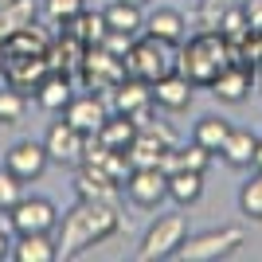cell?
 Wrapping results in <instances>:
<instances>
[{
	"mask_svg": "<svg viewBox=\"0 0 262 262\" xmlns=\"http://www.w3.org/2000/svg\"><path fill=\"white\" fill-rule=\"evenodd\" d=\"M121 227V215H118V204H106V200H78L75 208L63 215L59 223V258H75V254L90 251L106 243L110 235H118Z\"/></svg>",
	"mask_w": 262,
	"mask_h": 262,
	"instance_id": "1",
	"label": "cell"
},
{
	"mask_svg": "<svg viewBox=\"0 0 262 262\" xmlns=\"http://www.w3.org/2000/svg\"><path fill=\"white\" fill-rule=\"evenodd\" d=\"M243 55L235 43H227V35L215 32V28H208V32L192 35L184 47H180V59H176V67H180V75L192 82V86H211L215 82V75L223 71L227 63H235Z\"/></svg>",
	"mask_w": 262,
	"mask_h": 262,
	"instance_id": "2",
	"label": "cell"
},
{
	"mask_svg": "<svg viewBox=\"0 0 262 262\" xmlns=\"http://www.w3.org/2000/svg\"><path fill=\"white\" fill-rule=\"evenodd\" d=\"M188 239V215L180 211H168V215H157L145 231L141 247H137V258L141 262H157V258H176V251L184 247Z\"/></svg>",
	"mask_w": 262,
	"mask_h": 262,
	"instance_id": "3",
	"label": "cell"
},
{
	"mask_svg": "<svg viewBox=\"0 0 262 262\" xmlns=\"http://www.w3.org/2000/svg\"><path fill=\"white\" fill-rule=\"evenodd\" d=\"M243 227H215V231H204V235H188L184 247L176 251L180 262H219V258H231V254L243 247Z\"/></svg>",
	"mask_w": 262,
	"mask_h": 262,
	"instance_id": "4",
	"label": "cell"
},
{
	"mask_svg": "<svg viewBox=\"0 0 262 262\" xmlns=\"http://www.w3.org/2000/svg\"><path fill=\"white\" fill-rule=\"evenodd\" d=\"M4 223L12 235H32V231H55L59 227V208L47 196H20L4 211Z\"/></svg>",
	"mask_w": 262,
	"mask_h": 262,
	"instance_id": "5",
	"label": "cell"
},
{
	"mask_svg": "<svg viewBox=\"0 0 262 262\" xmlns=\"http://www.w3.org/2000/svg\"><path fill=\"white\" fill-rule=\"evenodd\" d=\"M125 71L133 78H145V82H157L161 75L176 71V59L168 55V43L153 39V35H145L141 43H129L125 47Z\"/></svg>",
	"mask_w": 262,
	"mask_h": 262,
	"instance_id": "6",
	"label": "cell"
},
{
	"mask_svg": "<svg viewBox=\"0 0 262 262\" xmlns=\"http://www.w3.org/2000/svg\"><path fill=\"white\" fill-rule=\"evenodd\" d=\"M121 192L129 196V204L153 211L168 200V172H164V168H133V172L125 176Z\"/></svg>",
	"mask_w": 262,
	"mask_h": 262,
	"instance_id": "7",
	"label": "cell"
},
{
	"mask_svg": "<svg viewBox=\"0 0 262 262\" xmlns=\"http://www.w3.org/2000/svg\"><path fill=\"white\" fill-rule=\"evenodd\" d=\"M47 164H51V157H47L43 141H16L8 153H4V168H8L20 184H35V180L47 172Z\"/></svg>",
	"mask_w": 262,
	"mask_h": 262,
	"instance_id": "8",
	"label": "cell"
},
{
	"mask_svg": "<svg viewBox=\"0 0 262 262\" xmlns=\"http://www.w3.org/2000/svg\"><path fill=\"white\" fill-rule=\"evenodd\" d=\"M82 145L86 133H78L71 121H51L43 133V149L55 164H82Z\"/></svg>",
	"mask_w": 262,
	"mask_h": 262,
	"instance_id": "9",
	"label": "cell"
},
{
	"mask_svg": "<svg viewBox=\"0 0 262 262\" xmlns=\"http://www.w3.org/2000/svg\"><path fill=\"white\" fill-rule=\"evenodd\" d=\"M251 86H254V67H247V63H227L223 71L215 75V82H211V94H215L223 106H239V102H247V94H251Z\"/></svg>",
	"mask_w": 262,
	"mask_h": 262,
	"instance_id": "10",
	"label": "cell"
},
{
	"mask_svg": "<svg viewBox=\"0 0 262 262\" xmlns=\"http://www.w3.org/2000/svg\"><path fill=\"white\" fill-rule=\"evenodd\" d=\"M149 86H153V106L164 110V114H184L192 106V90H196L180 71H168V75H161Z\"/></svg>",
	"mask_w": 262,
	"mask_h": 262,
	"instance_id": "11",
	"label": "cell"
},
{
	"mask_svg": "<svg viewBox=\"0 0 262 262\" xmlns=\"http://www.w3.org/2000/svg\"><path fill=\"white\" fill-rule=\"evenodd\" d=\"M75 192H78V200H106V204H118L121 184L106 172V168H98V164H82L78 176H75Z\"/></svg>",
	"mask_w": 262,
	"mask_h": 262,
	"instance_id": "12",
	"label": "cell"
},
{
	"mask_svg": "<svg viewBox=\"0 0 262 262\" xmlns=\"http://www.w3.org/2000/svg\"><path fill=\"white\" fill-rule=\"evenodd\" d=\"M110 118V110H106V102L98 98V94H82V98H71L67 102V110H63V121H71L78 133H98L102 129V121Z\"/></svg>",
	"mask_w": 262,
	"mask_h": 262,
	"instance_id": "13",
	"label": "cell"
},
{
	"mask_svg": "<svg viewBox=\"0 0 262 262\" xmlns=\"http://www.w3.org/2000/svg\"><path fill=\"white\" fill-rule=\"evenodd\" d=\"M114 106L118 114H129L133 121H145L149 110H153V86L145 78H129V82H118L114 90Z\"/></svg>",
	"mask_w": 262,
	"mask_h": 262,
	"instance_id": "14",
	"label": "cell"
},
{
	"mask_svg": "<svg viewBox=\"0 0 262 262\" xmlns=\"http://www.w3.org/2000/svg\"><path fill=\"white\" fill-rule=\"evenodd\" d=\"M12 262H55L59 258V243L51 239V231H32V235H16L8 251Z\"/></svg>",
	"mask_w": 262,
	"mask_h": 262,
	"instance_id": "15",
	"label": "cell"
},
{
	"mask_svg": "<svg viewBox=\"0 0 262 262\" xmlns=\"http://www.w3.org/2000/svg\"><path fill=\"white\" fill-rule=\"evenodd\" d=\"M145 35H153L161 43L176 47V43H184V35H188V20L176 8H157V12L145 16Z\"/></svg>",
	"mask_w": 262,
	"mask_h": 262,
	"instance_id": "16",
	"label": "cell"
},
{
	"mask_svg": "<svg viewBox=\"0 0 262 262\" xmlns=\"http://www.w3.org/2000/svg\"><path fill=\"white\" fill-rule=\"evenodd\" d=\"M254 153H258V133L235 129V125H231V133H227V141H223V149H219V157H223L231 168H254Z\"/></svg>",
	"mask_w": 262,
	"mask_h": 262,
	"instance_id": "17",
	"label": "cell"
},
{
	"mask_svg": "<svg viewBox=\"0 0 262 262\" xmlns=\"http://www.w3.org/2000/svg\"><path fill=\"white\" fill-rule=\"evenodd\" d=\"M102 20H106V32L114 35H125V39H133V35L145 28V16H141V4H129V0H114L106 12H102Z\"/></svg>",
	"mask_w": 262,
	"mask_h": 262,
	"instance_id": "18",
	"label": "cell"
},
{
	"mask_svg": "<svg viewBox=\"0 0 262 262\" xmlns=\"http://www.w3.org/2000/svg\"><path fill=\"white\" fill-rule=\"evenodd\" d=\"M35 16H39V4L35 0H12L0 8V47L8 43L12 35H20L24 28H32Z\"/></svg>",
	"mask_w": 262,
	"mask_h": 262,
	"instance_id": "19",
	"label": "cell"
},
{
	"mask_svg": "<svg viewBox=\"0 0 262 262\" xmlns=\"http://www.w3.org/2000/svg\"><path fill=\"white\" fill-rule=\"evenodd\" d=\"M200 196H204V172H192V168H176V172H168V200H172V204L192 208Z\"/></svg>",
	"mask_w": 262,
	"mask_h": 262,
	"instance_id": "20",
	"label": "cell"
},
{
	"mask_svg": "<svg viewBox=\"0 0 262 262\" xmlns=\"http://www.w3.org/2000/svg\"><path fill=\"white\" fill-rule=\"evenodd\" d=\"M71 98H75V94H71L67 75H43V82L35 86V102H39L43 110H51V114H63Z\"/></svg>",
	"mask_w": 262,
	"mask_h": 262,
	"instance_id": "21",
	"label": "cell"
},
{
	"mask_svg": "<svg viewBox=\"0 0 262 262\" xmlns=\"http://www.w3.org/2000/svg\"><path fill=\"white\" fill-rule=\"evenodd\" d=\"M227 133H231V121L227 118H219V114H204V118L196 121V129H192V141L204 145L208 153H219L223 141H227Z\"/></svg>",
	"mask_w": 262,
	"mask_h": 262,
	"instance_id": "22",
	"label": "cell"
},
{
	"mask_svg": "<svg viewBox=\"0 0 262 262\" xmlns=\"http://www.w3.org/2000/svg\"><path fill=\"white\" fill-rule=\"evenodd\" d=\"M102 145H110V149H118V153H125L133 145V137H137V121L129 118V114H118V118H106L98 129Z\"/></svg>",
	"mask_w": 262,
	"mask_h": 262,
	"instance_id": "23",
	"label": "cell"
},
{
	"mask_svg": "<svg viewBox=\"0 0 262 262\" xmlns=\"http://www.w3.org/2000/svg\"><path fill=\"white\" fill-rule=\"evenodd\" d=\"M28 114V94L20 86H0V125H20Z\"/></svg>",
	"mask_w": 262,
	"mask_h": 262,
	"instance_id": "24",
	"label": "cell"
},
{
	"mask_svg": "<svg viewBox=\"0 0 262 262\" xmlns=\"http://www.w3.org/2000/svg\"><path fill=\"white\" fill-rule=\"evenodd\" d=\"M239 211L254 223H262V172L254 168V176L239 188Z\"/></svg>",
	"mask_w": 262,
	"mask_h": 262,
	"instance_id": "25",
	"label": "cell"
},
{
	"mask_svg": "<svg viewBox=\"0 0 262 262\" xmlns=\"http://www.w3.org/2000/svg\"><path fill=\"white\" fill-rule=\"evenodd\" d=\"M86 8V0H43V12H47V20H55V24H71L78 16V12Z\"/></svg>",
	"mask_w": 262,
	"mask_h": 262,
	"instance_id": "26",
	"label": "cell"
},
{
	"mask_svg": "<svg viewBox=\"0 0 262 262\" xmlns=\"http://www.w3.org/2000/svg\"><path fill=\"white\" fill-rule=\"evenodd\" d=\"M20 196H24V184L8 172V168H0V215H4V211H8Z\"/></svg>",
	"mask_w": 262,
	"mask_h": 262,
	"instance_id": "27",
	"label": "cell"
},
{
	"mask_svg": "<svg viewBox=\"0 0 262 262\" xmlns=\"http://www.w3.org/2000/svg\"><path fill=\"white\" fill-rule=\"evenodd\" d=\"M243 16L251 24V32H258L262 28V0H243Z\"/></svg>",
	"mask_w": 262,
	"mask_h": 262,
	"instance_id": "28",
	"label": "cell"
},
{
	"mask_svg": "<svg viewBox=\"0 0 262 262\" xmlns=\"http://www.w3.org/2000/svg\"><path fill=\"white\" fill-rule=\"evenodd\" d=\"M8 251H12V239H8V231L0 227V258H8Z\"/></svg>",
	"mask_w": 262,
	"mask_h": 262,
	"instance_id": "29",
	"label": "cell"
},
{
	"mask_svg": "<svg viewBox=\"0 0 262 262\" xmlns=\"http://www.w3.org/2000/svg\"><path fill=\"white\" fill-rule=\"evenodd\" d=\"M254 168L262 172V137H258V153H254Z\"/></svg>",
	"mask_w": 262,
	"mask_h": 262,
	"instance_id": "30",
	"label": "cell"
},
{
	"mask_svg": "<svg viewBox=\"0 0 262 262\" xmlns=\"http://www.w3.org/2000/svg\"><path fill=\"white\" fill-rule=\"evenodd\" d=\"M254 82H258V90H262V67H258V78H254Z\"/></svg>",
	"mask_w": 262,
	"mask_h": 262,
	"instance_id": "31",
	"label": "cell"
},
{
	"mask_svg": "<svg viewBox=\"0 0 262 262\" xmlns=\"http://www.w3.org/2000/svg\"><path fill=\"white\" fill-rule=\"evenodd\" d=\"M4 4H12V0H0V8H4Z\"/></svg>",
	"mask_w": 262,
	"mask_h": 262,
	"instance_id": "32",
	"label": "cell"
},
{
	"mask_svg": "<svg viewBox=\"0 0 262 262\" xmlns=\"http://www.w3.org/2000/svg\"><path fill=\"white\" fill-rule=\"evenodd\" d=\"M129 4H145V0H129Z\"/></svg>",
	"mask_w": 262,
	"mask_h": 262,
	"instance_id": "33",
	"label": "cell"
}]
</instances>
